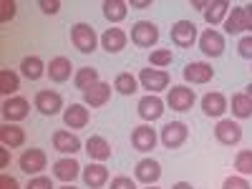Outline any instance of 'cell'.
Masks as SVG:
<instances>
[{"instance_id":"obj_30","label":"cell","mask_w":252,"mask_h":189,"mask_svg":"<svg viewBox=\"0 0 252 189\" xmlns=\"http://www.w3.org/2000/svg\"><path fill=\"white\" fill-rule=\"evenodd\" d=\"M18 89H20V76L10 68H0V94L10 98L18 94Z\"/></svg>"},{"instance_id":"obj_37","label":"cell","mask_w":252,"mask_h":189,"mask_svg":"<svg viewBox=\"0 0 252 189\" xmlns=\"http://www.w3.org/2000/svg\"><path fill=\"white\" fill-rule=\"evenodd\" d=\"M15 0H3L0 3V23H10V20L15 18Z\"/></svg>"},{"instance_id":"obj_10","label":"cell","mask_w":252,"mask_h":189,"mask_svg":"<svg viewBox=\"0 0 252 189\" xmlns=\"http://www.w3.org/2000/svg\"><path fill=\"white\" fill-rule=\"evenodd\" d=\"M33 106L43 114V116H56L61 109H63V96L58 91H51V89H43L38 91L35 98H33Z\"/></svg>"},{"instance_id":"obj_43","label":"cell","mask_w":252,"mask_h":189,"mask_svg":"<svg viewBox=\"0 0 252 189\" xmlns=\"http://www.w3.org/2000/svg\"><path fill=\"white\" fill-rule=\"evenodd\" d=\"M245 31L252 33V3L245 5Z\"/></svg>"},{"instance_id":"obj_44","label":"cell","mask_w":252,"mask_h":189,"mask_svg":"<svg viewBox=\"0 0 252 189\" xmlns=\"http://www.w3.org/2000/svg\"><path fill=\"white\" fill-rule=\"evenodd\" d=\"M8 164H10V152L5 149V146H3V149H0V166H3V169H5Z\"/></svg>"},{"instance_id":"obj_38","label":"cell","mask_w":252,"mask_h":189,"mask_svg":"<svg viewBox=\"0 0 252 189\" xmlns=\"http://www.w3.org/2000/svg\"><path fill=\"white\" fill-rule=\"evenodd\" d=\"M26 189H56L51 177H43V174H38V177H31V182L26 184Z\"/></svg>"},{"instance_id":"obj_7","label":"cell","mask_w":252,"mask_h":189,"mask_svg":"<svg viewBox=\"0 0 252 189\" xmlns=\"http://www.w3.org/2000/svg\"><path fill=\"white\" fill-rule=\"evenodd\" d=\"M164 106H166L164 98H159L157 94H146V96L139 98L136 111H139V116H141L144 121H159V119L164 116Z\"/></svg>"},{"instance_id":"obj_47","label":"cell","mask_w":252,"mask_h":189,"mask_svg":"<svg viewBox=\"0 0 252 189\" xmlns=\"http://www.w3.org/2000/svg\"><path fill=\"white\" fill-rule=\"evenodd\" d=\"M172 189H194V187L189 184V182H177V184H174Z\"/></svg>"},{"instance_id":"obj_26","label":"cell","mask_w":252,"mask_h":189,"mask_svg":"<svg viewBox=\"0 0 252 189\" xmlns=\"http://www.w3.org/2000/svg\"><path fill=\"white\" fill-rule=\"evenodd\" d=\"M126 40H129V35L121 28H106L101 35V48L106 53H119V51L126 48Z\"/></svg>"},{"instance_id":"obj_4","label":"cell","mask_w":252,"mask_h":189,"mask_svg":"<svg viewBox=\"0 0 252 189\" xmlns=\"http://www.w3.org/2000/svg\"><path fill=\"white\" fill-rule=\"evenodd\" d=\"M187 136H189V129H187L184 121H169V124H164L159 141L164 144V149H179L187 141Z\"/></svg>"},{"instance_id":"obj_23","label":"cell","mask_w":252,"mask_h":189,"mask_svg":"<svg viewBox=\"0 0 252 189\" xmlns=\"http://www.w3.org/2000/svg\"><path fill=\"white\" fill-rule=\"evenodd\" d=\"M86 154L91 157V161H106V159H111V144L103 139V136H98V134H94V136H89L86 139Z\"/></svg>"},{"instance_id":"obj_19","label":"cell","mask_w":252,"mask_h":189,"mask_svg":"<svg viewBox=\"0 0 252 189\" xmlns=\"http://www.w3.org/2000/svg\"><path fill=\"white\" fill-rule=\"evenodd\" d=\"M227 109H229V103H227V96H224V94L212 91V94H204V96H202V111H204V116H209V119H222Z\"/></svg>"},{"instance_id":"obj_16","label":"cell","mask_w":252,"mask_h":189,"mask_svg":"<svg viewBox=\"0 0 252 189\" xmlns=\"http://www.w3.org/2000/svg\"><path fill=\"white\" fill-rule=\"evenodd\" d=\"M81 172H83V169H81V164H78L73 157H63V159L53 161V177L61 179L63 184H73V182L78 179Z\"/></svg>"},{"instance_id":"obj_6","label":"cell","mask_w":252,"mask_h":189,"mask_svg":"<svg viewBox=\"0 0 252 189\" xmlns=\"http://www.w3.org/2000/svg\"><path fill=\"white\" fill-rule=\"evenodd\" d=\"M194 101H197V94L189 86H172L169 94H166V106L172 111H189L194 106Z\"/></svg>"},{"instance_id":"obj_27","label":"cell","mask_w":252,"mask_h":189,"mask_svg":"<svg viewBox=\"0 0 252 189\" xmlns=\"http://www.w3.org/2000/svg\"><path fill=\"white\" fill-rule=\"evenodd\" d=\"M20 73H23L28 81H38V78L48 76V66L38 56H26L23 61H20Z\"/></svg>"},{"instance_id":"obj_49","label":"cell","mask_w":252,"mask_h":189,"mask_svg":"<svg viewBox=\"0 0 252 189\" xmlns=\"http://www.w3.org/2000/svg\"><path fill=\"white\" fill-rule=\"evenodd\" d=\"M58 189H76L73 184H63V187H58Z\"/></svg>"},{"instance_id":"obj_17","label":"cell","mask_w":252,"mask_h":189,"mask_svg":"<svg viewBox=\"0 0 252 189\" xmlns=\"http://www.w3.org/2000/svg\"><path fill=\"white\" fill-rule=\"evenodd\" d=\"M111 83L106 81H98L96 86H91L89 91H83V103L91 109H101V106H106V103L111 101Z\"/></svg>"},{"instance_id":"obj_11","label":"cell","mask_w":252,"mask_h":189,"mask_svg":"<svg viewBox=\"0 0 252 189\" xmlns=\"http://www.w3.org/2000/svg\"><path fill=\"white\" fill-rule=\"evenodd\" d=\"M134 179L141 182L144 187H154L161 179V164L157 159H141L134 166Z\"/></svg>"},{"instance_id":"obj_12","label":"cell","mask_w":252,"mask_h":189,"mask_svg":"<svg viewBox=\"0 0 252 189\" xmlns=\"http://www.w3.org/2000/svg\"><path fill=\"white\" fill-rule=\"evenodd\" d=\"M182 76H184L187 83H197V86H202V83H209L215 78V68L209 66L207 61H192V63L184 66Z\"/></svg>"},{"instance_id":"obj_25","label":"cell","mask_w":252,"mask_h":189,"mask_svg":"<svg viewBox=\"0 0 252 189\" xmlns=\"http://www.w3.org/2000/svg\"><path fill=\"white\" fill-rule=\"evenodd\" d=\"M229 10H232V3L229 0H209V5L204 10V20H207V26H220L227 20Z\"/></svg>"},{"instance_id":"obj_9","label":"cell","mask_w":252,"mask_h":189,"mask_svg":"<svg viewBox=\"0 0 252 189\" xmlns=\"http://www.w3.org/2000/svg\"><path fill=\"white\" fill-rule=\"evenodd\" d=\"M172 43L177 48H192L194 40L199 38L197 35V26L192 23V20H177V23L172 26Z\"/></svg>"},{"instance_id":"obj_34","label":"cell","mask_w":252,"mask_h":189,"mask_svg":"<svg viewBox=\"0 0 252 189\" xmlns=\"http://www.w3.org/2000/svg\"><path fill=\"white\" fill-rule=\"evenodd\" d=\"M172 61H174L172 48H157V51L149 53V66H152V68H161V71H164Z\"/></svg>"},{"instance_id":"obj_36","label":"cell","mask_w":252,"mask_h":189,"mask_svg":"<svg viewBox=\"0 0 252 189\" xmlns=\"http://www.w3.org/2000/svg\"><path fill=\"white\" fill-rule=\"evenodd\" d=\"M222 189H252V184L247 182V177L242 174H232L222 182Z\"/></svg>"},{"instance_id":"obj_15","label":"cell","mask_w":252,"mask_h":189,"mask_svg":"<svg viewBox=\"0 0 252 189\" xmlns=\"http://www.w3.org/2000/svg\"><path fill=\"white\" fill-rule=\"evenodd\" d=\"M157 141H159V136H157V131L152 129L149 124H141V126H136V129L131 131V146L136 152H141V154L152 152L157 146Z\"/></svg>"},{"instance_id":"obj_28","label":"cell","mask_w":252,"mask_h":189,"mask_svg":"<svg viewBox=\"0 0 252 189\" xmlns=\"http://www.w3.org/2000/svg\"><path fill=\"white\" fill-rule=\"evenodd\" d=\"M103 18L109 20V23H121L129 13V3L126 0H103Z\"/></svg>"},{"instance_id":"obj_31","label":"cell","mask_w":252,"mask_h":189,"mask_svg":"<svg viewBox=\"0 0 252 189\" xmlns=\"http://www.w3.org/2000/svg\"><path fill=\"white\" fill-rule=\"evenodd\" d=\"M232 116L235 119H252V98L240 91V94H232Z\"/></svg>"},{"instance_id":"obj_2","label":"cell","mask_w":252,"mask_h":189,"mask_svg":"<svg viewBox=\"0 0 252 189\" xmlns=\"http://www.w3.org/2000/svg\"><path fill=\"white\" fill-rule=\"evenodd\" d=\"M159 40V28L152 20H136L131 26V43L139 48H154Z\"/></svg>"},{"instance_id":"obj_29","label":"cell","mask_w":252,"mask_h":189,"mask_svg":"<svg viewBox=\"0 0 252 189\" xmlns=\"http://www.w3.org/2000/svg\"><path fill=\"white\" fill-rule=\"evenodd\" d=\"M101 78H98V71L94 68V66H83V68H78L76 71V76H73V86L78 89V91H89L91 86H96Z\"/></svg>"},{"instance_id":"obj_35","label":"cell","mask_w":252,"mask_h":189,"mask_svg":"<svg viewBox=\"0 0 252 189\" xmlns=\"http://www.w3.org/2000/svg\"><path fill=\"white\" fill-rule=\"evenodd\" d=\"M235 169L242 177H252V149H240L235 154Z\"/></svg>"},{"instance_id":"obj_21","label":"cell","mask_w":252,"mask_h":189,"mask_svg":"<svg viewBox=\"0 0 252 189\" xmlns=\"http://www.w3.org/2000/svg\"><path fill=\"white\" fill-rule=\"evenodd\" d=\"M71 76H76V73H73V63H71L66 56L51 58V63H48V78H51L53 83H66Z\"/></svg>"},{"instance_id":"obj_3","label":"cell","mask_w":252,"mask_h":189,"mask_svg":"<svg viewBox=\"0 0 252 189\" xmlns=\"http://www.w3.org/2000/svg\"><path fill=\"white\" fill-rule=\"evenodd\" d=\"M18 164H20V172H26L28 177H38L48 166V157H46L43 149H35L33 146V149H26L23 154H20Z\"/></svg>"},{"instance_id":"obj_24","label":"cell","mask_w":252,"mask_h":189,"mask_svg":"<svg viewBox=\"0 0 252 189\" xmlns=\"http://www.w3.org/2000/svg\"><path fill=\"white\" fill-rule=\"evenodd\" d=\"M0 144L5 146V149H18V146H23L26 144V131H23V126H18V124H3L0 126Z\"/></svg>"},{"instance_id":"obj_48","label":"cell","mask_w":252,"mask_h":189,"mask_svg":"<svg viewBox=\"0 0 252 189\" xmlns=\"http://www.w3.org/2000/svg\"><path fill=\"white\" fill-rule=\"evenodd\" d=\"M245 94H247V96H250V98H252V83H250V86H247V89H245Z\"/></svg>"},{"instance_id":"obj_39","label":"cell","mask_w":252,"mask_h":189,"mask_svg":"<svg viewBox=\"0 0 252 189\" xmlns=\"http://www.w3.org/2000/svg\"><path fill=\"white\" fill-rule=\"evenodd\" d=\"M237 53H240L242 58L252 61V33H247V35H242V38H240V43H237Z\"/></svg>"},{"instance_id":"obj_1","label":"cell","mask_w":252,"mask_h":189,"mask_svg":"<svg viewBox=\"0 0 252 189\" xmlns=\"http://www.w3.org/2000/svg\"><path fill=\"white\" fill-rule=\"evenodd\" d=\"M71 43L76 46L78 53L89 56V53H94V51L98 48L101 35H98V33L94 31V26H89V23H76V26H71Z\"/></svg>"},{"instance_id":"obj_33","label":"cell","mask_w":252,"mask_h":189,"mask_svg":"<svg viewBox=\"0 0 252 189\" xmlns=\"http://www.w3.org/2000/svg\"><path fill=\"white\" fill-rule=\"evenodd\" d=\"M114 89H116L121 96H131V94H136V89H139V78L124 71V73H119V76L114 78Z\"/></svg>"},{"instance_id":"obj_45","label":"cell","mask_w":252,"mask_h":189,"mask_svg":"<svg viewBox=\"0 0 252 189\" xmlns=\"http://www.w3.org/2000/svg\"><path fill=\"white\" fill-rule=\"evenodd\" d=\"M131 8L144 10V8H152V0H131Z\"/></svg>"},{"instance_id":"obj_41","label":"cell","mask_w":252,"mask_h":189,"mask_svg":"<svg viewBox=\"0 0 252 189\" xmlns=\"http://www.w3.org/2000/svg\"><path fill=\"white\" fill-rule=\"evenodd\" d=\"M38 8L46 15H56L61 10V0H38Z\"/></svg>"},{"instance_id":"obj_50","label":"cell","mask_w":252,"mask_h":189,"mask_svg":"<svg viewBox=\"0 0 252 189\" xmlns=\"http://www.w3.org/2000/svg\"><path fill=\"white\" fill-rule=\"evenodd\" d=\"M146 189H159V187H157V184H154V187H146Z\"/></svg>"},{"instance_id":"obj_42","label":"cell","mask_w":252,"mask_h":189,"mask_svg":"<svg viewBox=\"0 0 252 189\" xmlns=\"http://www.w3.org/2000/svg\"><path fill=\"white\" fill-rule=\"evenodd\" d=\"M0 189H20V184L10 174H0Z\"/></svg>"},{"instance_id":"obj_22","label":"cell","mask_w":252,"mask_h":189,"mask_svg":"<svg viewBox=\"0 0 252 189\" xmlns=\"http://www.w3.org/2000/svg\"><path fill=\"white\" fill-rule=\"evenodd\" d=\"M81 177H83V184H86V187L101 189L103 184L109 182V169H106V166H103L101 161H91L86 169L81 172Z\"/></svg>"},{"instance_id":"obj_5","label":"cell","mask_w":252,"mask_h":189,"mask_svg":"<svg viewBox=\"0 0 252 189\" xmlns=\"http://www.w3.org/2000/svg\"><path fill=\"white\" fill-rule=\"evenodd\" d=\"M139 83H141V89H146L149 94H159L164 89H169V73L161 71V68H141L139 73Z\"/></svg>"},{"instance_id":"obj_13","label":"cell","mask_w":252,"mask_h":189,"mask_svg":"<svg viewBox=\"0 0 252 189\" xmlns=\"http://www.w3.org/2000/svg\"><path fill=\"white\" fill-rule=\"evenodd\" d=\"M199 51L207 58H220L224 53V35L220 31H215V28H207L199 35Z\"/></svg>"},{"instance_id":"obj_8","label":"cell","mask_w":252,"mask_h":189,"mask_svg":"<svg viewBox=\"0 0 252 189\" xmlns=\"http://www.w3.org/2000/svg\"><path fill=\"white\" fill-rule=\"evenodd\" d=\"M215 136L222 146H237L242 141V126L232 119H220L215 126Z\"/></svg>"},{"instance_id":"obj_14","label":"cell","mask_w":252,"mask_h":189,"mask_svg":"<svg viewBox=\"0 0 252 189\" xmlns=\"http://www.w3.org/2000/svg\"><path fill=\"white\" fill-rule=\"evenodd\" d=\"M28 114H31L28 98H23V96H10V98L3 101V116H5L8 124L23 121V119H28Z\"/></svg>"},{"instance_id":"obj_18","label":"cell","mask_w":252,"mask_h":189,"mask_svg":"<svg viewBox=\"0 0 252 189\" xmlns=\"http://www.w3.org/2000/svg\"><path fill=\"white\" fill-rule=\"evenodd\" d=\"M89 119H91V114H89L86 103H71V106L63 109V124L68 129H86Z\"/></svg>"},{"instance_id":"obj_46","label":"cell","mask_w":252,"mask_h":189,"mask_svg":"<svg viewBox=\"0 0 252 189\" xmlns=\"http://www.w3.org/2000/svg\"><path fill=\"white\" fill-rule=\"evenodd\" d=\"M189 5H192V8H197V10H207V5H209V0H189Z\"/></svg>"},{"instance_id":"obj_32","label":"cell","mask_w":252,"mask_h":189,"mask_svg":"<svg viewBox=\"0 0 252 189\" xmlns=\"http://www.w3.org/2000/svg\"><path fill=\"white\" fill-rule=\"evenodd\" d=\"M224 31L229 35H237V33H245V5H235L229 10L227 20H224Z\"/></svg>"},{"instance_id":"obj_40","label":"cell","mask_w":252,"mask_h":189,"mask_svg":"<svg viewBox=\"0 0 252 189\" xmlns=\"http://www.w3.org/2000/svg\"><path fill=\"white\" fill-rule=\"evenodd\" d=\"M109 189H136V179H131V177H114L111 179V187Z\"/></svg>"},{"instance_id":"obj_20","label":"cell","mask_w":252,"mask_h":189,"mask_svg":"<svg viewBox=\"0 0 252 189\" xmlns=\"http://www.w3.org/2000/svg\"><path fill=\"white\" fill-rule=\"evenodd\" d=\"M81 139L73 134V131H66V129H58L53 131V149L66 154V157H73L76 152H81Z\"/></svg>"}]
</instances>
